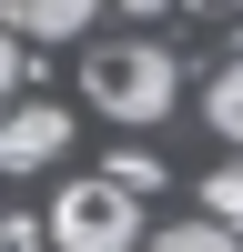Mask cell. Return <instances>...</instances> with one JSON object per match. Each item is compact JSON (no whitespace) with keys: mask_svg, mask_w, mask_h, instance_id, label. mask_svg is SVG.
Instances as JSON below:
<instances>
[{"mask_svg":"<svg viewBox=\"0 0 243 252\" xmlns=\"http://www.w3.org/2000/svg\"><path fill=\"white\" fill-rule=\"evenodd\" d=\"M202 212H213L223 232H243V152L223 161V172H202Z\"/></svg>","mask_w":243,"mask_h":252,"instance_id":"8992f818","label":"cell"},{"mask_svg":"<svg viewBox=\"0 0 243 252\" xmlns=\"http://www.w3.org/2000/svg\"><path fill=\"white\" fill-rule=\"evenodd\" d=\"M223 10H243V0H223Z\"/></svg>","mask_w":243,"mask_h":252,"instance_id":"8fae6325","label":"cell"},{"mask_svg":"<svg viewBox=\"0 0 243 252\" xmlns=\"http://www.w3.org/2000/svg\"><path fill=\"white\" fill-rule=\"evenodd\" d=\"M81 91H91L101 111L122 121V131H152V121H172L182 71H172V51H162V40H112V51H91Z\"/></svg>","mask_w":243,"mask_h":252,"instance_id":"6da1fadb","label":"cell"},{"mask_svg":"<svg viewBox=\"0 0 243 252\" xmlns=\"http://www.w3.org/2000/svg\"><path fill=\"white\" fill-rule=\"evenodd\" d=\"M71 152V111L61 101H0V182H31Z\"/></svg>","mask_w":243,"mask_h":252,"instance_id":"3957f363","label":"cell"},{"mask_svg":"<svg viewBox=\"0 0 243 252\" xmlns=\"http://www.w3.org/2000/svg\"><path fill=\"white\" fill-rule=\"evenodd\" d=\"M20 91V31H0V101Z\"/></svg>","mask_w":243,"mask_h":252,"instance_id":"9c48e42d","label":"cell"},{"mask_svg":"<svg viewBox=\"0 0 243 252\" xmlns=\"http://www.w3.org/2000/svg\"><path fill=\"white\" fill-rule=\"evenodd\" d=\"M101 20V0H0V31H20V40H81Z\"/></svg>","mask_w":243,"mask_h":252,"instance_id":"277c9868","label":"cell"},{"mask_svg":"<svg viewBox=\"0 0 243 252\" xmlns=\"http://www.w3.org/2000/svg\"><path fill=\"white\" fill-rule=\"evenodd\" d=\"M202 121H213V131L243 152V61H223V71H213V91H202Z\"/></svg>","mask_w":243,"mask_h":252,"instance_id":"5b68a950","label":"cell"},{"mask_svg":"<svg viewBox=\"0 0 243 252\" xmlns=\"http://www.w3.org/2000/svg\"><path fill=\"white\" fill-rule=\"evenodd\" d=\"M101 172H112L122 192H162V161H152V152H112V161H101Z\"/></svg>","mask_w":243,"mask_h":252,"instance_id":"ba28073f","label":"cell"},{"mask_svg":"<svg viewBox=\"0 0 243 252\" xmlns=\"http://www.w3.org/2000/svg\"><path fill=\"white\" fill-rule=\"evenodd\" d=\"M162 242H172V252H223V242H243V232H223L213 212H193V222H162Z\"/></svg>","mask_w":243,"mask_h":252,"instance_id":"52a82bcc","label":"cell"},{"mask_svg":"<svg viewBox=\"0 0 243 252\" xmlns=\"http://www.w3.org/2000/svg\"><path fill=\"white\" fill-rule=\"evenodd\" d=\"M112 10H132V20H162V10H172V0H112Z\"/></svg>","mask_w":243,"mask_h":252,"instance_id":"30bf717a","label":"cell"},{"mask_svg":"<svg viewBox=\"0 0 243 252\" xmlns=\"http://www.w3.org/2000/svg\"><path fill=\"white\" fill-rule=\"evenodd\" d=\"M40 242H71V252H122V242H142V192H122L112 172H101V182H61Z\"/></svg>","mask_w":243,"mask_h":252,"instance_id":"7a4b0ae2","label":"cell"}]
</instances>
